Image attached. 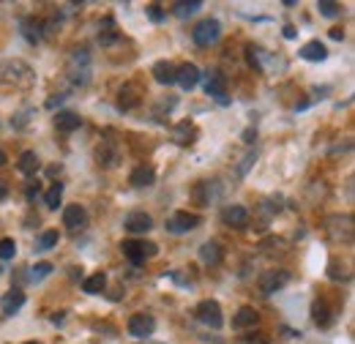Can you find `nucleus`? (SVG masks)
Masks as SVG:
<instances>
[{
  "mask_svg": "<svg viewBox=\"0 0 355 344\" xmlns=\"http://www.w3.org/2000/svg\"><path fill=\"white\" fill-rule=\"evenodd\" d=\"M353 216L350 214H334L325 218V230H328V238L336 241V243H350L353 241Z\"/></svg>",
  "mask_w": 355,
  "mask_h": 344,
  "instance_id": "1",
  "label": "nucleus"
},
{
  "mask_svg": "<svg viewBox=\"0 0 355 344\" xmlns=\"http://www.w3.org/2000/svg\"><path fill=\"white\" fill-rule=\"evenodd\" d=\"M121 252L132 259L134 265H142L145 259H150V257H156V255H159V246H156V243H150V241H137V238H129V241H123V243H121Z\"/></svg>",
  "mask_w": 355,
  "mask_h": 344,
  "instance_id": "2",
  "label": "nucleus"
},
{
  "mask_svg": "<svg viewBox=\"0 0 355 344\" xmlns=\"http://www.w3.org/2000/svg\"><path fill=\"white\" fill-rule=\"evenodd\" d=\"M191 39H194L197 46H211V44H216L222 39V25H219V19L208 17V19L197 22L194 31H191Z\"/></svg>",
  "mask_w": 355,
  "mask_h": 344,
  "instance_id": "3",
  "label": "nucleus"
},
{
  "mask_svg": "<svg viewBox=\"0 0 355 344\" xmlns=\"http://www.w3.org/2000/svg\"><path fill=\"white\" fill-rule=\"evenodd\" d=\"M260 290L266 293V295H276L279 290H284L287 284H290V270H284V268H279V270H266V273H260Z\"/></svg>",
  "mask_w": 355,
  "mask_h": 344,
  "instance_id": "4",
  "label": "nucleus"
},
{
  "mask_svg": "<svg viewBox=\"0 0 355 344\" xmlns=\"http://www.w3.org/2000/svg\"><path fill=\"white\" fill-rule=\"evenodd\" d=\"M194 314H197V320H200L202 325H208V328H222L224 325L222 306L216 301H200L197 309H194Z\"/></svg>",
  "mask_w": 355,
  "mask_h": 344,
  "instance_id": "5",
  "label": "nucleus"
},
{
  "mask_svg": "<svg viewBox=\"0 0 355 344\" xmlns=\"http://www.w3.org/2000/svg\"><path fill=\"white\" fill-rule=\"evenodd\" d=\"M200 216L197 214H186V211H178V214H173L170 218H167V232H173V235H183V232H191L194 227H200Z\"/></svg>",
  "mask_w": 355,
  "mask_h": 344,
  "instance_id": "6",
  "label": "nucleus"
},
{
  "mask_svg": "<svg viewBox=\"0 0 355 344\" xmlns=\"http://www.w3.org/2000/svg\"><path fill=\"white\" fill-rule=\"evenodd\" d=\"M96 162H98L101 167H107V170L118 167V164H121V150H118V145L110 142V139H104V142L96 148Z\"/></svg>",
  "mask_w": 355,
  "mask_h": 344,
  "instance_id": "7",
  "label": "nucleus"
},
{
  "mask_svg": "<svg viewBox=\"0 0 355 344\" xmlns=\"http://www.w3.org/2000/svg\"><path fill=\"white\" fill-rule=\"evenodd\" d=\"M156 331V320L150 314H132L129 317V334L137 339H148Z\"/></svg>",
  "mask_w": 355,
  "mask_h": 344,
  "instance_id": "8",
  "label": "nucleus"
},
{
  "mask_svg": "<svg viewBox=\"0 0 355 344\" xmlns=\"http://www.w3.org/2000/svg\"><path fill=\"white\" fill-rule=\"evenodd\" d=\"M142 96H145V93H142V87L137 85V83H126V85L121 87V93H118V107H121L123 112H129V110H134V107L139 104Z\"/></svg>",
  "mask_w": 355,
  "mask_h": 344,
  "instance_id": "9",
  "label": "nucleus"
},
{
  "mask_svg": "<svg viewBox=\"0 0 355 344\" xmlns=\"http://www.w3.org/2000/svg\"><path fill=\"white\" fill-rule=\"evenodd\" d=\"M123 227L132 232V235H142L153 227V218L145 214V211H132V214L123 218Z\"/></svg>",
  "mask_w": 355,
  "mask_h": 344,
  "instance_id": "10",
  "label": "nucleus"
},
{
  "mask_svg": "<svg viewBox=\"0 0 355 344\" xmlns=\"http://www.w3.org/2000/svg\"><path fill=\"white\" fill-rule=\"evenodd\" d=\"M200 69L194 66V63H183V66H178V74H175V83L183 90H191V87H197V83H200Z\"/></svg>",
  "mask_w": 355,
  "mask_h": 344,
  "instance_id": "11",
  "label": "nucleus"
},
{
  "mask_svg": "<svg viewBox=\"0 0 355 344\" xmlns=\"http://www.w3.org/2000/svg\"><path fill=\"white\" fill-rule=\"evenodd\" d=\"M63 224H66L69 230H83V227L88 224L85 208H83V205H69V208H63Z\"/></svg>",
  "mask_w": 355,
  "mask_h": 344,
  "instance_id": "12",
  "label": "nucleus"
},
{
  "mask_svg": "<svg viewBox=\"0 0 355 344\" xmlns=\"http://www.w3.org/2000/svg\"><path fill=\"white\" fill-rule=\"evenodd\" d=\"M22 306H25V293H22V290H8V293L0 298V311H3L6 317L17 314Z\"/></svg>",
  "mask_w": 355,
  "mask_h": 344,
  "instance_id": "13",
  "label": "nucleus"
},
{
  "mask_svg": "<svg viewBox=\"0 0 355 344\" xmlns=\"http://www.w3.org/2000/svg\"><path fill=\"white\" fill-rule=\"evenodd\" d=\"M222 221L230 227H246L249 224V211L243 205H227V208H222Z\"/></svg>",
  "mask_w": 355,
  "mask_h": 344,
  "instance_id": "14",
  "label": "nucleus"
},
{
  "mask_svg": "<svg viewBox=\"0 0 355 344\" xmlns=\"http://www.w3.org/2000/svg\"><path fill=\"white\" fill-rule=\"evenodd\" d=\"M150 74L156 77V83H162V85H173V83H175L178 66H173L170 60H159V63H153V71H150Z\"/></svg>",
  "mask_w": 355,
  "mask_h": 344,
  "instance_id": "15",
  "label": "nucleus"
},
{
  "mask_svg": "<svg viewBox=\"0 0 355 344\" xmlns=\"http://www.w3.org/2000/svg\"><path fill=\"white\" fill-rule=\"evenodd\" d=\"M129 183H132L134 189H148V186H153V183H156V170H153V167H148V164H142V167H137V170L132 172Z\"/></svg>",
  "mask_w": 355,
  "mask_h": 344,
  "instance_id": "16",
  "label": "nucleus"
},
{
  "mask_svg": "<svg viewBox=\"0 0 355 344\" xmlns=\"http://www.w3.org/2000/svg\"><path fill=\"white\" fill-rule=\"evenodd\" d=\"M83 126V118L77 112H58L55 115V129L63 131V134H71Z\"/></svg>",
  "mask_w": 355,
  "mask_h": 344,
  "instance_id": "17",
  "label": "nucleus"
},
{
  "mask_svg": "<svg viewBox=\"0 0 355 344\" xmlns=\"http://www.w3.org/2000/svg\"><path fill=\"white\" fill-rule=\"evenodd\" d=\"M260 322V314L252 306H241L238 314L232 317V328H254Z\"/></svg>",
  "mask_w": 355,
  "mask_h": 344,
  "instance_id": "18",
  "label": "nucleus"
},
{
  "mask_svg": "<svg viewBox=\"0 0 355 344\" xmlns=\"http://www.w3.org/2000/svg\"><path fill=\"white\" fill-rule=\"evenodd\" d=\"M205 93H208V96H214V98H222V96H227V77H224L222 71H211V74H208Z\"/></svg>",
  "mask_w": 355,
  "mask_h": 344,
  "instance_id": "19",
  "label": "nucleus"
},
{
  "mask_svg": "<svg viewBox=\"0 0 355 344\" xmlns=\"http://www.w3.org/2000/svg\"><path fill=\"white\" fill-rule=\"evenodd\" d=\"M311 320H314V325H317V328H328V325L334 322V314H331L328 303L325 301L311 303Z\"/></svg>",
  "mask_w": 355,
  "mask_h": 344,
  "instance_id": "20",
  "label": "nucleus"
},
{
  "mask_svg": "<svg viewBox=\"0 0 355 344\" xmlns=\"http://www.w3.org/2000/svg\"><path fill=\"white\" fill-rule=\"evenodd\" d=\"M222 246H219V241H205L202 246H200V259L205 262V265H219L222 262Z\"/></svg>",
  "mask_w": 355,
  "mask_h": 344,
  "instance_id": "21",
  "label": "nucleus"
},
{
  "mask_svg": "<svg viewBox=\"0 0 355 344\" xmlns=\"http://www.w3.org/2000/svg\"><path fill=\"white\" fill-rule=\"evenodd\" d=\"M304 60H311V63H322L325 58H328V49H325V44L320 42H309L301 46V52H298Z\"/></svg>",
  "mask_w": 355,
  "mask_h": 344,
  "instance_id": "22",
  "label": "nucleus"
},
{
  "mask_svg": "<svg viewBox=\"0 0 355 344\" xmlns=\"http://www.w3.org/2000/svg\"><path fill=\"white\" fill-rule=\"evenodd\" d=\"M194 200L200 203V205H211V200L219 194V189H216V183H211V180H202V183H197L194 186Z\"/></svg>",
  "mask_w": 355,
  "mask_h": 344,
  "instance_id": "23",
  "label": "nucleus"
},
{
  "mask_svg": "<svg viewBox=\"0 0 355 344\" xmlns=\"http://www.w3.org/2000/svg\"><path fill=\"white\" fill-rule=\"evenodd\" d=\"M19 31H22V36L31 44L42 42V22H39L36 17H25V19L19 22Z\"/></svg>",
  "mask_w": 355,
  "mask_h": 344,
  "instance_id": "24",
  "label": "nucleus"
},
{
  "mask_svg": "<svg viewBox=\"0 0 355 344\" xmlns=\"http://www.w3.org/2000/svg\"><path fill=\"white\" fill-rule=\"evenodd\" d=\"M17 167L22 175H28V178H33L39 167H42V162H39V156H36V150H25L22 156H19V162H17Z\"/></svg>",
  "mask_w": 355,
  "mask_h": 344,
  "instance_id": "25",
  "label": "nucleus"
},
{
  "mask_svg": "<svg viewBox=\"0 0 355 344\" xmlns=\"http://www.w3.org/2000/svg\"><path fill=\"white\" fill-rule=\"evenodd\" d=\"M118 42V28L112 22V17H104V22L98 25V44L101 46H110V44Z\"/></svg>",
  "mask_w": 355,
  "mask_h": 344,
  "instance_id": "26",
  "label": "nucleus"
},
{
  "mask_svg": "<svg viewBox=\"0 0 355 344\" xmlns=\"http://www.w3.org/2000/svg\"><path fill=\"white\" fill-rule=\"evenodd\" d=\"M328 279L331 282H350V268L345 262H339V257H334L328 262Z\"/></svg>",
  "mask_w": 355,
  "mask_h": 344,
  "instance_id": "27",
  "label": "nucleus"
},
{
  "mask_svg": "<svg viewBox=\"0 0 355 344\" xmlns=\"http://www.w3.org/2000/svg\"><path fill=\"white\" fill-rule=\"evenodd\" d=\"M104 287H107V276H104V273H93V276H88V279L83 282V290H85L88 295L104 293Z\"/></svg>",
  "mask_w": 355,
  "mask_h": 344,
  "instance_id": "28",
  "label": "nucleus"
},
{
  "mask_svg": "<svg viewBox=\"0 0 355 344\" xmlns=\"http://www.w3.org/2000/svg\"><path fill=\"white\" fill-rule=\"evenodd\" d=\"M44 203H46V208H52V211L60 208V203H63V183H52V186L46 189Z\"/></svg>",
  "mask_w": 355,
  "mask_h": 344,
  "instance_id": "29",
  "label": "nucleus"
},
{
  "mask_svg": "<svg viewBox=\"0 0 355 344\" xmlns=\"http://www.w3.org/2000/svg\"><path fill=\"white\" fill-rule=\"evenodd\" d=\"M202 8V3L200 0H191V3H173V14L180 17V19H186V17H191L194 11H200Z\"/></svg>",
  "mask_w": 355,
  "mask_h": 344,
  "instance_id": "30",
  "label": "nucleus"
},
{
  "mask_svg": "<svg viewBox=\"0 0 355 344\" xmlns=\"http://www.w3.org/2000/svg\"><path fill=\"white\" fill-rule=\"evenodd\" d=\"M317 11H320L322 17H339V14H342V6H339V3H331V0H320V3H317Z\"/></svg>",
  "mask_w": 355,
  "mask_h": 344,
  "instance_id": "31",
  "label": "nucleus"
},
{
  "mask_svg": "<svg viewBox=\"0 0 355 344\" xmlns=\"http://www.w3.org/2000/svg\"><path fill=\"white\" fill-rule=\"evenodd\" d=\"M58 238H60V235H58V230H46V232H42V238H39V243H36V246H39L42 252H46V249H52V246L58 243Z\"/></svg>",
  "mask_w": 355,
  "mask_h": 344,
  "instance_id": "32",
  "label": "nucleus"
},
{
  "mask_svg": "<svg viewBox=\"0 0 355 344\" xmlns=\"http://www.w3.org/2000/svg\"><path fill=\"white\" fill-rule=\"evenodd\" d=\"M14 255H17L14 238H0V259H11Z\"/></svg>",
  "mask_w": 355,
  "mask_h": 344,
  "instance_id": "33",
  "label": "nucleus"
},
{
  "mask_svg": "<svg viewBox=\"0 0 355 344\" xmlns=\"http://www.w3.org/2000/svg\"><path fill=\"white\" fill-rule=\"evenodd\" d=\"M145 14H148V17H150V22H156V25L167 19V11H164L162 6H156V3H150V6L145 8Z\"/></svg>",
  "mask_w": 355,
  "mask_h": 344,
  "instance_id": "34",
  "label": "nucleus"
},
{
  "mask_svg": "<svg viewBox=\"0 0 355 344\" xmlns=\"http://www.w3.org/2000/svg\"><path fill=\"white\" fill-rule=\"evenodd\" d=\"M194 131H191V126L189 123H180L175 129V142L178 145H189V137H191Z\"/></svg>",
  "mask_w": 355,
  "mask_h": 344,
  "instance_id": "35",
  "label": "nucleus"
},
{
  "mask_svg": "<svg viewBox=\"0 0 355 344\" xmlns=\"http://www.w3.org/2000/svg\"><path fill=\"white\" fill-rule=\"evenodd\" d=\"M31 273H33V282H39V279H46V276L52 273V262H39V265H36Z\"/></svg>",
  "mask_w": 355,
  "mask_h": 344,
  "instance_id": "36",
  "label": "nucleus"
},
{
  "mask_svg": "<svg viewBox=\"0 0 355 344\" xmlns=\"http://www.w3.org/2000/svg\"><path fill=\"white\" fill-rule=\"evenodd\" d=\"M257 162V150H249L246 156H243V162H241V167H238V175H246L249 172V167Z\"/></svg>",
  "mask_w": 355,
  "mask_h": 344,
  "instance_id": "37",
  "label": "nucleus"
},
{
  "mask_svg": "<svg viewBox=\"0 0 355 344\" xmlns=\"http://www.w3.org/2000/svg\"><path fill=\"white\" fill-rule=\"evenodd\" d=\"M175 96H167V101H159V112H164V110L170 112V110H175Z\"/></svg>",
  "mask_w": 355,
  "mask_h": 344,
  "instance_id": "38",
  "label": "nucleus"
},
{
  "mask_svg": "<svg viewBox=\"0 0 355 344\" xmlns=\"http://www.w3.org/2000/svg\"><path fill=\"white\" fill-rule=\"evenodd\" d=\"M36 194H39V183L33 180V183H28V189H25V197H28V200H36Z\"/></svg>",
  "mask_w": 355,
  "mask_h": 344,
  "instance_id": "39",
  "label": "nucleus"
},
{
  "mask_svg": "<svg viewBox=\"0 0 355 344\" xmlns=\"http://www.w3.org/2000/svg\"><path fill=\"white\" fill-rule=\"evenodd\" d=\"M243 139H246V142L252 145V142L257 139V131H254V129H246V131H243Z\"/></svg>",
  "mask_w": 355,
  "mask_h": 344,
  "instance_id": "40",
  "label": "nucleus"
},
{
  "mask_svg": "<svg viewBox=\"0 0 355 344\" xmlns=\"http://www.w3.org/2000/svg\"><path fill=\"white\" fill-rule=\"evenodd\" d=\"M331 39H334V42H342V39H345V31H342V28H334V31H331Z\"/></svg>",
  "mask_w": 355,
  "mask_h": 344,
  "instance_id": "41",
  "label": "nucleus"
},
{
  "mask_svg": "<svg viewBox=\"0 0 355 344\" xmlns=\"http://www.w3.org/2000/svg\"><path fill=\"white\" fill-rule=\"evenodd\" d=\"M284 36H287V39H295L298 33H295V28H293V25H284Z\"/></svg>",
  "mask_w": 355,
  "mask_h": 344,
  "instance_id": "42",
  "label": "nucleus"
},
{
  "mask_svg": "<svg viewBox=\"0 0 355 344\" xmlns=\"http://www.w3.org/2000/svg\"><path fill=\"white\" fill-rule=\"evenodd\" d=\"M60 101H63V96H49V101H46V107L52 110V107H55V104H60Z\"/></svg>",
  "mask_w": 355,
  "mask_h": 344,
  "instance_id": "43",
  "label": "nucleus"
},
{
  "mask_svg": "<svg viewBox=\"0 0 355 344\" xmlns=\"http://www.w3.org/2000/svg\"><path fill=\"white\" fill-rule=\"evenodd\" d=\"M63 317H66V311H58V314H52V322H55V325H60V322H63Z\"/></svg>",
  "mask_w": 355,
  "mask_h": 344,
  "instance_id": "44",
  "label": "nucleus"
},
{
  "mask_svg": "<svg viewBox=\"0 0 355 344\" xmlns=\"http://www.w3.org/2000/svg\"><path fill=\"white\" fill-rule=\"evenodd\" d=\"M8 197V186H6V180H0V200H6Z\"/></svg>",
  "mask_w": 355,
  "mask_h": 344,
  "instance_id": "45",
  "label": "nucleus"
},
{
  "mask_svg": "<svg viewBox=\"0 0 355 344\" xmlns=\"http://www.w3.org/2000/svg\"><path fill=\"white\" fill-rule=\"evenodd\" d=\"M3 164H6V153L0 150V167H3Z\"/></svg>",
  "mask_w": 355,
  "mask_h": 344,
  "instance_id": "46",
  "label": "nucleus"
},
{
  "mask_svg": "<svg viewBox=\"0 0 355 344\" xmlns=\"http://www.w3.org/2000/svg\"><path fill=\"white\" fill-rule=\"evenodd\" d=\"M25 344H42V342H25Z\"/></svg>",
  "mask_w": 355,
  "mask_h": 344,
  "instance_id": "47",
  "label": "nucleus"
},
{
  "mask_svg": "<svg viewBox=\"0 0 355 344\" xmlns=\"http://www.w3.org/2000/svg\"><path fill=\"white\" fill-rule=\"evenodd\" d=\"M0 273H3V268H0Z\"/></svg>",
  "mask_w": 355,
  "mask_h": 344,
  "instance_id": "48",
  "label": "nucleus"
}]
</instances>
